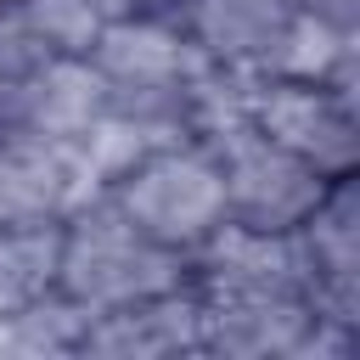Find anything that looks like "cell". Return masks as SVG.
Returning a JSON list of instances; mask_svg holds the SVG:
<instances>
[{
	"label": "cell",
	"mask_w": 360,
	"mask_h": 360,
	"mask_svg": "<svg viewBox=\"0 0 360 360\" xmlns=\"http://www.w3.org/2000/svg\"><path fill=\"white\" fill-rule=\"evenodd\" d=\"M84 56L107 84V107L163 118V124L197 135L191 129L197 90L214 62L197 51V39L180 28V17H107Z\"/></svg>",
	"instance_id": "6da1fadb"
},
{
	"label": "cell",
	"mask_w": 360,
	"mask_h": 360,
	"mask_svg": "<svg viewBox=\"0 0 360 360\" xmlns=\"http://www.w3.org/2000/svg\"><path fill=\"white\" fill-rule=\"evenodd\" d=\"M56 287L84 304L90 315L186 287V253L152 242L141 225H129L112 197H90L62 219V264H56Z\"/></svg>",
	"instance_id": "7a4b0ae2"
},
{
	"label": "cell",
	"mask_w": 360,
	"mask_h": 360,
	"mask_svg": "<svg viewBox=\"0 0 360 360\" xmlns=\"http://www.w3.org/2000/svg\"><path fill=\"white\" fill-rule=\"evenodd\" d=\"M107 197L129 225H141L152 242H163L174 253H191L225 219V186H219L214 146L197 135L169 141L152 158H141L129 174H118L107 186Z\"/></svg>",
	"instance_id": "3957f363"
},
{
	"label": "cell",
	"mask_w": 360,
	"mask_h": 360,
	"mask_svg": "<svg viewBox=\"0 0 360 360\" xmlns=\"http://www.w3.org/2000/svg\"><path fill=\"white\" fill-rule=\"evenodd\" d=\"M248 124L326 180L360 169V79H253Z\"/></svg>",
	"instance_id": "277c9868"
},
{
	"label": "cell",
	"mask_w": 360,
	"mask_h": 360,
	"mask_svg": "<svg viewBox=\"0 0 360 360\" xmlns=\"http://www.w3.org/2000/svg\"><path fill=\"white\" fill-rule=\"evenodd\" d=\"M214 146L219 163V186H225V219L253 225V231H298L309 219V208L326 197V174L309 169L304 158H292L287 146H276L270 135H259L248 118L225 124L214 135H197Z\"/></svg>",
	"instance_id": "5b68a950"
},
{
	"label": "cell",
	"mask_w": 360,
	"mask_h": 360,
	"mask_svg": "<svg viewBox=\"0 0 360 360\" xmlns=\"http://www.w3.org/2000/svg\"><path fill=\"white\" fill-rule=\"evenodd\" d=\"M186 281L202 298H304L309 304L315 270L298 231H253V225L219 219L186 253Z\"/></svg>",
	"instance_id": "8992f818"
},
{
	"label": "cell",
	"mask_w": 360,
	"mask_h": 360,
	"mask_svg": "<svg viewBox=\"0 0 360 360\" xmlns=\"http://www.w3.org/2000/svg\"><path fill=\"white\" fill-rule=\"evenodd\" d=\"M174 17L208 62L270 79V73H281L304 0H186Z\"/></svg>",
	"instance_id": "52a82bcc"
},
{
	"label": "cell",
	"mask_w": 360,
	"mask_h": 360,
	"mask_svg": "<svg viewBox=\"0 0 360 360\" xmlns=\"http://www.w3.org/2000/svg\"><path fill=\"white\" fill-rule=\"evenodd\" d=\"M101 197L73 152V141L0 135V231L68 219L79 202Z\"/></svg>",
	"instance_id": "ba28073f"
},
{
	"label": "cell",
	"mask_w": 360,
	"mask_h": 360,
	"mask_svg": "<svg viewBox=\"0 0 360 360\" xmlns=\"http://www.w3.org/2000/svg\"><path fill=\"white\" fill-rule=\"evenodd\" d=\"M315 287H309V309L321 321L354 326L360 332V180L338 174L326 186V197L309 208V219L298 225Z\"/></svg>",
	"instance_id": "9c48e42d"
},
{
	"label": "cell",
	"mask_w": 360,
	"mask_h": 360,
	"mask_svg": "<svg viewBox=\"0 0 360 360\" xmlns=\"http://www.w3.org/2000/svg\"><path fill=\"white\" fill-rule=\"evenodd\" d=\"M79 354L90 360H174V354H202V292L169 287L118 309L90 315Z\"/></svg>",
	"instance_id": "30bf717a"
},
{
	"label": "cell",
	"mask_w": 360,
	"mask_h": 360,
	"mask_svg": "<svg viewBox=\"0 0 360 360\" xmlns=\"http://www.w3.org/2000/svg\"><path fill=\"white\" fill-rule=\"evenodd\" d=\"M101 112H107V84L90 68V56L56 51L0 101V135L79 141Z\"/></svg>",
	"instance_id": "8fae6325"
},
{
	"label": "cell",
	"mask_w": 360,
	"mask_h": 360,
	"mask_svg": "<svg viewBox=\"0 0 360 360\" xmlns=\"http://www.w3.org/2000/svg\"><path fill=\"white\" fill-rule=\"evenodd\" d=\"M315 309L304 298H202V354L298 360Z\"/></svg>",
	"instance_id": "7c38bea8"
},
{
	"label": "cell",
	"mask_w": 360,
	"mask_h": 360,
	"mask_svg": "<svg viewBox=\"0 0 360 360\" xmlns=\"http://www.w3.org/2000/svg\"><path fill=\"white\" fill-rule=\"evenodd\" d=\"M90 326V309L73 304L62 287H51L34 304H17L0 315V360H62L79 354Z\"/></svg>",
	"instance_id": "4fadbf2b"
},
{
	"label": "cell",
	"mask_w": 360,
	"mask_h": 360,
	"mask_svg": "<svg viewBox=\"0 0 360 360\" xmlns=\"http://www.w3.org/2000/svg\"><path fill=\"white\" fill-rule=\"evenodd\" d=\"M56 264H62V219L0 231V315L45 298L56 287Z\"/></svg>",
	"instance_id": "5bb4252c"
},
{
	"label": "cell",
	"mask_w": 360,
	"mask_h": 360,
	"mask_svg": "<svg viewBox=\"0 0 360 360\" xmlns=\"http://www.w3.org/2000/svg\"><path fill=\"white\" fill-rule=\"evenodd\" d=\"M22 17H28V28L51 45V51H73V56H84L90 45H96V34H101V11H96V0H11Z\"/></svg>",
	"instance_id": "9a60e30c"
},
{
	"label": "cell",
	"mask_w": 360,
	"mask_h": 360,
	"mask_svg": "<svg viewBox=\"0 0 360 360\" xmlns=\"http://www.w3.org/2000/svg\"><path fill=\"white\" fill-rule=\"evenodd\" d=\"M45 56H56V51L28 28V17H22L17 6H0V101H6Z\"/></svg>",
	"instance_id": "2e32d148"
},
{
	"label": "cell",
	"mask_w": 360,
	"mask_h": 360,
	"mask_svg": "<svg viewBox=\"0 0 360 360\" xmlns=\"http://www.w3.org/2000/svg\"><path fill=\"white\" fill-rule=\"evenodd\" d=\"M186 0H96L101 17H174Z\"/></svg>",
	"instance_id": "e0dca14e"
},
{
	"label": "cell",
	"mask_w": 360,
	"mask_h": 360,
	"mask_svg": "<svg viewBox=\"0 0 360 360\" xmlns=\"http://www.w3.org/2000/svg\"><path fill=\"white\" fill-rule=\"evenodd\" d=\"M0 6H11V0H0Z\"/></svg>",
	"instance_id": "ac0fdd59"
}]
</instances>
